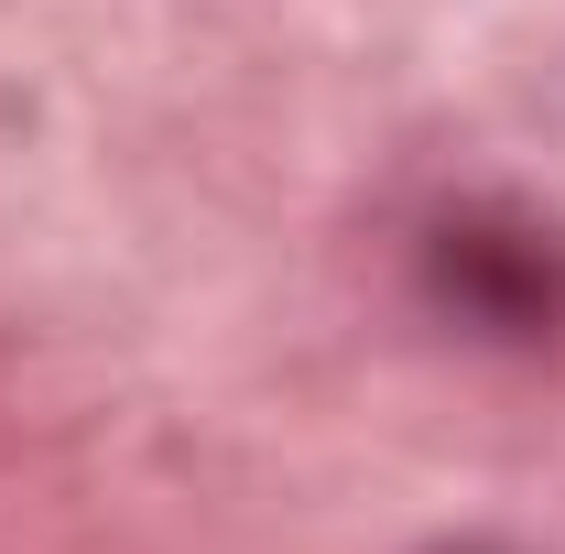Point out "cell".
<instances>
[{
	"instance_id": "obj_1",
	"label": "cell",
	"mask_w": 565,
	"mask_h": 554,
	"mask_svg": "<svg viewBox=\"0 0 565 554\" xmlns=\"http://www.w3.org/2000/svg\"><path fill=\"white\" fill-rule=\"evenodd\" d=\"M435 283H446L468 316L511 327V338H533V327L565 305V273H555V251H544L533 228H446V251H435Z\"/></svg>"
}]
</instances>
